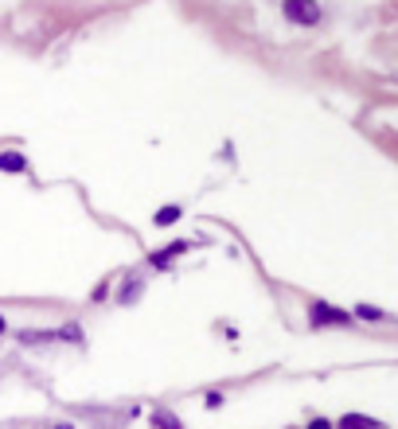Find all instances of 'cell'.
Here are the masks:
<instances>
[{
    "instance_id": "6da1fadb",
    "label": "cell",
    "mask_w": 398,
    "mask_h": 429,
    "mask_svg": "<svg viewBox=\"0 0 398 429\" xmlns=\"http://www.w3.org/2000/svg\"><path fill=\"white\" fill-rule=\"evenodd\" d=\"M309 324L312 328H344V324H352V312L336 309V304H325V301H312L309 304Z\"/></svg>"
},
{
    "instance_id": "7a4b0ae2",
    "label": "cell",
    "mask_w": 398,
    "mask_h": 429,
    "mask_svg": "<svg viewBox=\"0 0 398 429\" xmlns=\"http://www.w3.org/2000/svg\"><path fill=\"white\" fill-rule=\"evenodd\" d=\"M285 16L293 24H317L320 20V8L312 0H285Z\"/></svg>"
},
{
    "instance_id": "3957f363",
    "label": "cell",
    "mask_w": 398,
    "mask_h": 429,
    "mask_svg": "<svg viewBox=\"0 0 398 429\" xmlns=\"http://www.w3.org/2000/svg\"><path fill=\"white\" fill-rule=\"evenodd\" d=\"M336 429H387V425L375 422V418H367V414H344Z\"/></svg>"
},
{
    "instance_id": "277c9868",
    "label": "cell",
    "mask_w": 398,
    "mask_h": 429,
    "mask_svg": "<svg viewBox=\"0 0 398 429\" xmlns=\"http://www.w3.org/2000/svg\"><path fill=\"white\" fill-rule=\"evenodd\" d=\"M184 250H188V242H172V246H164V250H156V254H153V258H148V262H153L156 269H164V266H168L172 258H180V254H184Z\"/></svg>"
},
{
    "instance_id": "5b68a950",
    "label": "cell",
    "mask_w": 398,
    "mask_h": 429,
    "mask_svg": "<svg viewBox=\"0 0 398 429\" xmlns=\"http://www.w3.org/2000/svg\"><path fill=\"white\" fill-rule=\"evenodd\" d=\"M153 429H184V422H180L172 410H164V406H156L153 410Z\"/></svg>"
},
{
    "instance_id": "8992f818",
    "label": "cell",
    "mask_w": 398,
    "mask_h": 429,
    "mask_svg": "<svg viewBox=\"0 0 398 429\" xmlns=\"http://www.w3.org/2000/svg\"><path fill=\"white\" fill-rule=\"evenodd\" d=\"M0 172H28V160L20 153H0Z\"/></svg>"
},
{
    "instance_id": "52a82bcc",
    "label": "cell",
    "mask_w": 398,
    "mask_h": 429,
    "mask_svg": "<svg viewBox=\"0 0 398 429\" xmlns=\"http://www.w3.org/2000/svg\"><path fill=\"white\" fill-rule=\"evenodd\" d=\"M352 316H359V320H383L387 312H383V309H371V304H355Z\"/></svg>"
},
{
    "instance_id": "ba28073f",
    "label": "cell",
    "mask_w": 398,
    "mask_h": 429,
    "mask_svg": "<svg viewBox=\"0 0 398 429\" xmlns=\"http://www.w3.org/2000/svg\"><path fill=\"white\" fill-rule=\"evenodd\" d=\"M180 214H184V211H180V207H176V203H172V207H164L160 214H156V227H172V222H176V219H180Z\"/></svg>"
},
{
    "instance_id": "9c48e42d",
    "label": "cell",
    "mask_w": 398,
    "mask_h": 429,
    "mask_svg": "<svg viewBox=\"0 0 398 429\" xmlns=\"http://www.w3.org/2000/svg\"><path fill=\"white\" fill-rule=\"evenodd\" d=\"M55 340H71V343H82V328H78V324H66V328H59V332H55Z\"/></svg>"
},
{
    "instance_id": "30bf717a",
    "label": "cell",
    "mask_w": 398,
    "mask_h": 429,
    "mask_svg": "<svg viewBox=\"0 0 398 429\" xmlns=\"http://www.w3.org/2000/svg\"><path fill=\"white\" fill-rule=\"evenodd\" d=\"M55 340V332H20V343H47Z\"/></svg>"
},
{
    "instance_id": "8fae6325",
    "label": "cell",
    "mask_w": 398,
    "mask_h": 429,
    "mask_svg": "<svg viewBox=\"0 0 398 429\" xmlns=\"http://www.w3.org/2000/svg\"><path fill=\"white\" fill-rule=\"evenodd\" d=\"M137 293H141V281H129V285H126V293H118V296H121L126 304H133V301H137Z\"/></svg>"
},
{
    "instance_id": "7c38bea8",
    "label": "cell",
    "mask_w": 398,
    "mask_h": 429,
    "mask_svg": "<svg viewBox=\"0 0 398 429\" xmlns=\"http://www.w3.org/2000/svg\"><path fill=\"white\" fill-rule=\"evenodd\" d=\"M203 406H207V410H219V406H223V394H219V391H211V394L203 398Z\"/></svg>"
},
{
    "instance_id": "4fadbf2b",
    "label": "cell",
    "mask_w": 398,
    "mask_h": 429,
    "mask_svg": "<svg viewBox=\"0 0 398 429\" xmlns=\"http://www.w3.org/2000/svg\"><path fill=\"white\" fill-rule=\"evenodd\" d=\"M305 429H336V425H332V422H328V418H312V422H309V425H305Z\"/></svg>"
},
{
    "instance_id": "5bb4252c",
    "label": "cell",
    "mask_w": 398,
    "mask_h": 429,
    "mask_svg": "<svg viewBox=\"0 0 398 429\" xmlns=\"http://www.w3.org/2000/svg\"><path fill=\"white\" fill-rule=\"evenodd\" d=\"M51 429H74L71 422H59V425H51Z\"/></svg>"
},
{
    "instance_id": "9a60e30c",
    "label": "cell",
    "mask_w": 398,
    "mask_h": 429,
    "mask_svg": "<svg viewBox=\"0 0 398 429\" xmlns=\"http://www.w3.org/2000/svg\"><path fill=\"white\" fill-rule=\"evenodd\" d=\"M4 328H8V324H4V316H0V336H4Z\"/></svg>"
}]
</instances>
